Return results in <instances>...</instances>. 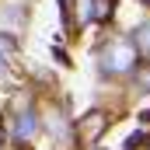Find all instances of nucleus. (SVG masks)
<instances>
[{"instance_id": "f257e3e1", "label": "nucleus", "mask_w": 150, "mask_h": 150, "mask_svg": "<svg viewBox=\"0 0 150 150\" xmlns=\"http://www.w3.org/2000/svg\"><path fill=\"white\" fill-rule=\"evenodd\" d=\"M136 67V45L133 42H112L101 52V70L105 74H129Z\"/></svg>"}, {"instance_id": "f03ea898", "label": "nucleus", "mask_w": 150, "mask_h": 150, "mask_svg": "<svg viewBox=\"0 0 150 150\" xmlns=\"http://www.w3.org/2000/svg\"><path fill=\"white\" fill-rule=\"evenodd\" d=\"M35 133H38V115L32 108H25L18 115V122H14V140H32Z\"/></svg>"}, {"instance_id": "7ed1b4c3", "label": "nucleus", "mask_w": 150, "mask_h": 150, "mask_svg": "<svg viewBox=\"0 0 150 150\" xmlns=\"http://www.w3.org/2000/svg\"><path fill=\"white\" fill-rule=\"evenodd\" d=\"M84 122H87V129H84V140H98V136L105 133V112H91Z\"/></svg>"}, {"instance_id": "20e7f679", "label": "nucleus", "mask_w": 150, "mask_h": 150, "mask_svg": "<svg viewBox=\"0 0 150 150\" xmlns=\"http://www.w3.org/2000/svg\"><path fill=\"white\" fill-rule=\"evenodd\" d=\"M136 42H133V45H136V52H143V56H150V21H143V25H140V28H136Z\"/></svg>"}, {"instance_id": "39448f33", "label": "nucleus", "mask_w": 150, "mask_h": 150, "mask_svg": "<svg viewBox=\"0 0 150 150\" xmlns=\"http://www.w3.org/2000/svg\"><path fill=\"white\" fill-rule=\"evenodd\" d=\"M112 7H115V0H94V4H91V18H94V21H105V18L112 14Z\"/></svg>"}, {"instance_id": "423d86ee", "label": "nucleus", "mask_w": 150, "mask_h": 150, "mask_svg": "<svg viewBox=\"0 0 150 150\" xmlns=\"http://www.w3.org/2000/svg\"><path fill=\"white\" fill-rule=\"evenodd\" d=\"M147 143V133H133L129 140H126V150H133V147H143Z\"/></svg>"}, {"instance_id": "0eeeda50", "label": "nucleus", "mask_w": 150, "mask_h": 150, "mask_svg": "<svg viewBox=\"0 0 150 150\" xmlns=\"http://www.w3.org/2000/svg\"><path fill=\"white\" fill-rule=\"evenodd\" d=\"M11 49H14V38H11V35H0V56H7Z\"/></svg>"}, {"instance_id": "6e6552de", "label": "nucleus", "mask_w": 150, "mask_h": 150, "mask_svg": "<svg viewBox=\"0 0 150 150\" xmlns=\"http://www.w3.org/2000/svg\"><path fill=\"white\" fill-rule=\"evenodd\" d=\"M7 74V59H4V56H0V77Z\"/></svg>"}, {"instance_id": "1a4fd4ad", "label": "nucleus", "mask_w": 150, "mask_h": 150, "mask_svg": "<svg viewBox=\"0 0 150 150\" xmlns=\"http://www.w3.org/2000/svg\"><path fill=\"white\" fill-rule=\"evenodd\" d=\"M147 4H150V0H147Z\"/></svg>"}]
</instances>
